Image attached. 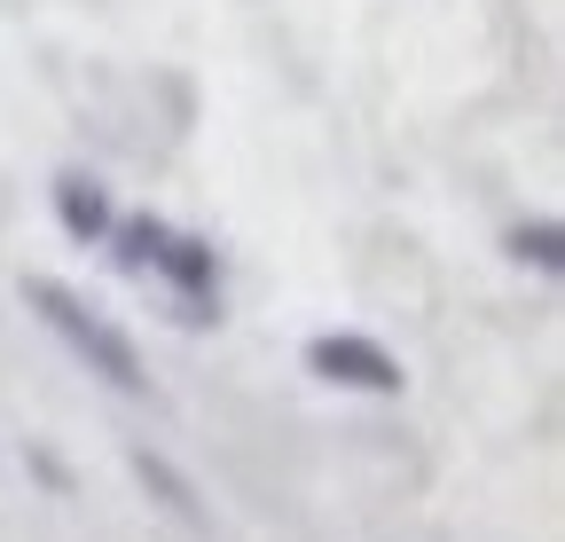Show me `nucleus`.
Here are the masks:
<instances>
[{"label": "nucleus", "mask_w": 565, "mask_h": 542, "mask_svg": "<svg viewBox=\"0 0 565 542\" xmlns=\"http://www.w3.org/2000/svg\"><path fill=\"white\" fill-rule=\"evenodd\" d=\"M110 259H118V276H158L173 284L181 299V322H221V259H212L204 236H181L173 221L158 213H126L110 221Z\"/></svg>", "instance_id": "nucleus-1"}, {"label": "nucleus", "mask_w": 565, "mask_h": 542, "mask_svg": "<svg viewBox=\"0 0 565 542\" xmlns=\"http://www.w3.org/2000/svg\"><path fill=\"white\" fill-rule=\"evenodd\" d=\"M307 370L322 378V385H345V393H401L408 385V370L377 347V338H362V330H322V338H307Z\"/></svg>", "instance_id": "nucleus-3"}, {"label": "nucleus", "mask_w": 565, "mask_h": 542, "mask_svg": "<svg viewBox=\"0 0 565 542\" xmlns=\"http://www.w3.org/2000/svg\"><path fill=\"white\" fill-rule=\"evenodd\" d=\"M55 221H63V236L71 244H103L110 236V221H118V205H110V189L95 181V173H55Z\"/></svg>", "instance_id": "nucleus-4"}, {"label": "nucleus", "mask_w": 565, "mask_h": 542, "mask_svg": "<svg viewBox=\"0 0 565 542\" xmlns=\"http://www.w3.org/2000/svg\"><path fill=\"white\" fill-rule=\"evenodd\" d=\"M126 464H134V480L150 488V496H158V511H173V519H181V527H196V534L212 527V511L196 503V488H189V471H181L173 456H158V448H126Z\"/></svg>", "instance_id": "nucleus-5"}, {"label": "nucleus", "mask_w": 565, "mask_h": 542, "mask_svg": "<svg viewBox=\"0 0 565 542\" xmlns=\"http://www.w3.org/2000/svg\"><path fill=\"white\" fill-rule=\"evenodd\" d=\"M24 464H32V471H40V480H47V488H55V496H71V471H63V464H55V456H47V448H24Z\"/></svg>", "instance_id": "nucleus-7"}, {"label": "nucleus", "mask_w": 565, "mask_h": 542, "mask_svg": "<svg viewBox=\"0 0 565 542\" xmlns=\"http://www.w3.org/2000/svg\"><path fill=\"white\" fill-rule=\"evenodd\" d=\"M511 259H526V267H542V276H557V267H565V229H557V221L511 229Z\"/></svg>", "instance_id": "nucleus-6"}, {"label": "nucleus", "mask_w": 565, "mask_h": 542, "mask_svg": "<svg viewBox=\"0 0 565 542\" xmlns=\"http://www.w3.org/2000/svg\"><path fill=\"white\" fill-rule=\"evenodd\" d=\"M24 307L63 338V347H71V362H87L110 393H150V370H141V354H134V338L103 315V307H87L79 291H71V284H55V276H24Z\"/></svg>", "instance_id": "nucleus-2"}]
</instances>
